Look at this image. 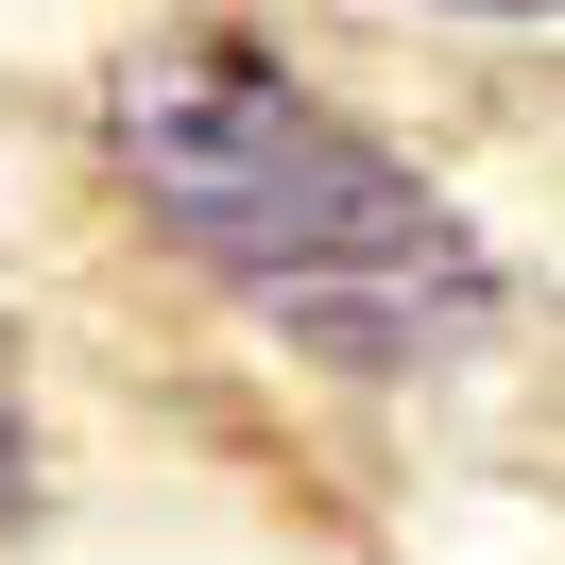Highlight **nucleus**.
<instances>
[{"instance_id": "f257e3e1", "label": "nucleus", "mask_w": 565, "mask_h": 565, "mask_svg": "<svg viewBox=\"0 0 565 565\" xmlns=\"http://www.w3.org/2000/svg\"><path fill=\"white\" fill-rule=\"evenodd\" d=\"M104 172L223 309H257L326 377H412L497 326V257L394 138H360L291 52L154 35L104 86Z\"/></svg>"}, {"instance_id": "f03ea898", "label": "nucleus", "mask_w": 565, "mask_h": 565, "mask_svg": "<svg viewBox=\"0 0 565 565\" xmlns=\"http://www.w3.org/2000/svg\"><path fill=\"white\" fill-rule=\"evenodd\" d=\"M18 497H35V446H18V412H0V514H18Z\"/></svg>"}, {"instance_id": "7ed1b4c3", "label": "nucleus", "mask_w": 565, "mask_h": 565, "mask_svg": "<svg viewBox=\"0 0 565 565\" xmlns=\"http://www.w3.org/2000/svg\"><path fill=\"white\" fill-rule=\"evenodd\" d=\"M428 18H565V0H428Z\"/></svg>"}]
</instances>
